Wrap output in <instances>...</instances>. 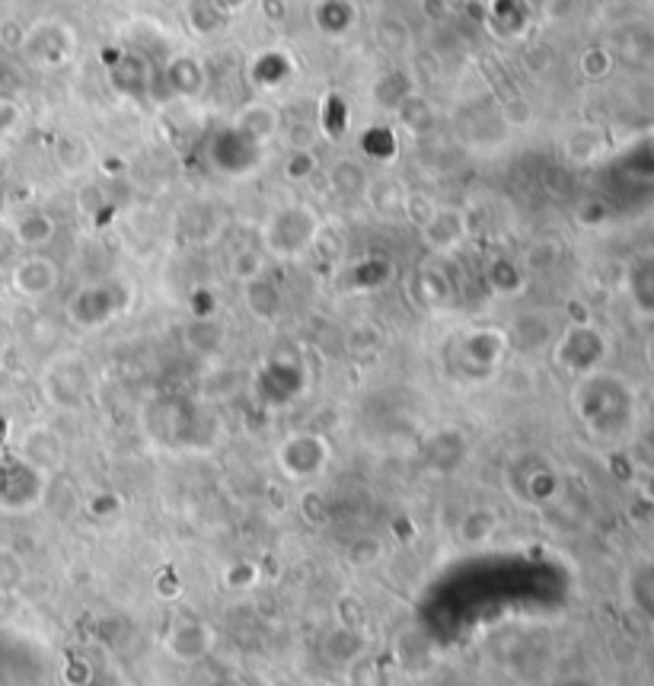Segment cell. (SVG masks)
Segmentation results:
<instances>
[{
  "label": "cell",
  "instance_id": "277c9868",
  "mask_svg": "<svg viewBox=\"0 0 654 686\" xmlns=\"http://www.w3.org/2000/svg\"><path fill=\"white\" fill-rule=\"evenodd\" d=\"M58 275H55V266L32 256V259H23L17 269H13V288L26 298H42L55 288Z\"/></svg>",
  "mask_w": 654,
  "mask_h": 686
},
{
  "label": "cell",
  "instance_id": "3957f363",
  "mask_svg": "<svg viewBox=\"0 0 654 686\" xmlns=\"http://www.w3.org/2000/svg\"><path fill=\"white\" fill-rule=\"evenodd\" d=\"M61 438L52 431V428H45V425H32L23 431V438H20V457L32 463L35 470H42L45 476L55 470L61 463Z\"/></svg>",
  "mask_w": 654,
  "mask_h": 686
},
{
  "label": "cell",
  "instance_id": "8fae6325",
  "mask_svg": "<svg viewBox=\"0 0 654 686\" xmlns=\"http://www.w3.org/2000/svg\"><path fill=\"white\" fill-rule=\"evenodd\" d=\"M17 234H13V227H7V224H0V269L13 259V253H17Z\"/></svg>",
  "mask_w": 654,
  "mask_h": 686
},
{
  "label": "cell",
  "instance_id": "9c48e42d",
  "mask_svg": "<svg viewBox=\"0 0 654 686\" xmlns=\"http://www.w3.org/2000/svg\"><path fill=\"white\" fill-rule=\"evenodd\" d=\"M380 556H384V546L371 537H361L357 543L349 546V562H352V566H374Z\"/></svg>",
  "mask_w": 654,
  "mask_h": 686
},
{
  "label": "cell",
  "instance_id": "7a4b0ae2",
  "mask_svg": "<svg viewBox=\"0 0 654 686\" xmlns=\"http://www.w3.org/2000/svg\"><path fill=\"white\" fill-rule=\"evenodd\" d=\"M329 457H332V448H329L326 438L303 431V435H291L278 448V467H281L285 476L294 479V482H313V479L323 476Z\"/></svg>",
  "mask_w": 654,
  "mask_h": 686
},
{
  "label": "cell",
  "instance_id": "ba28073f",
  "mask_svg": "<svg viewBox=\"0 0 654 686\" xmlns=\"http://www.w3.org/2000/svg\"><path fill=\"white\" fill-rule=\"evenodd\" d=\"M26 578V566L13 549H0V591H17Z\"/></svg>",
  "mask_w": 654,
  "mask_h": 686
},
{
  "label": "cell",
  "instance_id": "8992f818",
  "mask_svg": "<svg viewBox=\"0 0 654 686\" xmlns=\"http://www.w3.org/2000/svg\"><path fill=\"white\" fill-rule=\"evenodd\" d=\"M167 645L176 657H202V652L211 645V632L205 623H182L170 632Z\"/></svg>",
  "mask_w": 654,
  "mask_h": 686
},
{
  "label": "cell",
  "instance_id": "6da1fadb",
  "mask_svg": "<svg viewBox=\"0 0 654 686\" xmlns=\"http://www.w3.org/2000/svg\"><path fill=\"white\" fill-rule=\"evenodd\" d=\"M45 495V473L26 463L20 453L0 460V507L30 511Z\"/></svg>",
  "mask_w": 654,
  "mask_h": 686
},
{
  "label": "cell",
  "instance_id": "5b68a950",
  "mask_svg": "<svg viewBox=\"0 0 654 686\" xmlns=\"http://www.w3.org/2000/svg\"><path fill=\"white\" fill-rule=\"evenodd\" d=\"M498 530V514L495 507H473L463 514V521L457 524V537L467 546H485Z\"/></svg>",
  "mask_w": 654,
  "mask_h": 686
},
{
  "label": "cell",
  "instance_id": "30bf717a",
  "mask_svg": "<svg viewBox=\"0 0 654 686\" xmlns=\"http://www.w3.org/2000/svg\"><path fill=\"white\" fill-rule=\"evenodd\" d=\"M237 568H239V575L234 571V566L227 568V578H224V581H227L230 588H253V585H256V568L246 566V562H239Z\"/></svg>",
  "mask_w": 654,
  "mask_h": 686
},
{
  "label": "cell",
  "instance_id": "52a82bcc",
  "mask_svg": "<svg viewBox=\"0 0 654 686\" xmlns=\"http://www.w3.org/2000/svg\"><path fill=\"white\" fill-rule=\"evenodd\" d=\"M13 234H17V243H20V246H39V243H45V239L52 237V221H49L45 214H26V217L13 227Z\"/></svg>",
  "mask_w": 654,
  "mask_h": 686
}]
</instances>
